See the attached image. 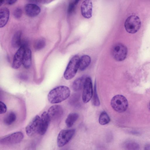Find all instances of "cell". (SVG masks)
Instances as JSON below:
<instances>
[{
  "label": "cell",
  "mask_w": 150,
  "mask_h": 150,
  "mask_svg": "<svg viewBox=\"0 0 150 150\" xmlns=\"http://www.w3.org/2000/svg\"><path fill=\"white\" fill-rule=\"evenodd\" d=\"M70 91L68 87L60 86L51 90L47 95L49 101L52 104L61 103L67 99L70 96Z\"/></svg>",
  "instance_id": "obj_1"
},
{
  "label": "cell",
  "mask_w": 150,
  "mask_h": 150,
  "mask_svg": "<svg viewBox=\"0 0 150 150\" xmlns=\"http://www.w3.org/2000/svg\"><path fill=\"white\" fill-rule=\"evenodd\" d=\"M79 59L78 56L75 55L70 59L64 74L66 79H71L75 76L79 69Z\"/></svg>",
  "instance_id": "obj_2"
},
{
  "label": "cell",
  "mask_w": 150,
  "mask_h": 150,
  "mask_svg": "<svg viewBox=\"0 0 150 150\" xmlns=\"http://www.w3.org/2000/svg\"><path fill=\"white\" fill-rule=\"evenodd\" d=\"M110 104L112 108L118 112H122L127 109L128 103L126 98L121 95H117L111 99Z\"/></svg>",
  "instance_id": "obj_3"
},
{
  "label": "cell",
  "mask_w": 150,
  "mask_h": 150,
  "mask_svg": "<svg viewBox=\"0 0 150 150\" xmlns=\"http://www.w3.org/2000/svg\"><path fill=\"white\" fill-rule=\"evenodd\" d=\"M127 53L126 46L120 43L115 44L111 49L112 57L115 60L118 61L124 60L126 58Z\"/></svg>",
  "instance_id": "obj_4"
},
{
  "label": "cell",
  "mask_w": 150,
  "mask_h": 150,
  "mask_svg": "<svg viewBox=\"0 0 150 150\" xmlns=\"http://www.w3.org/2000/svg\"><path fill=\"white\" fill-rule=\"evenodd\" d=\"M141 22L139 18L135 15L129 17L125 23V27L126 30L129 33H134L140 29Z\"/></svg>",
  "instance_id": "obj_5"
},
{
  "label": "cell",
  "mask_w": 150,
  "mask_h": 150,
  "mask_svg": "<svg viewBox=\"0 0 150 150\" xmlns=\"http://www.w3.org/2000/svg\"><path fill=\"white\" fill-rule=\"evenodd\" d=\"M75 129H66L61 130L57 138V144L59 147H62L66 145L74 136Z\"/></svg>",
  "instance_id": "obj_6"
},
{
  "label": "cell",
  "mask_w": 150,
  "mask_h": 150,
  "mask_svg": "<svg viewBox=\"0 0 150 150\" xmlns=\"http://www.w3.org/2000/svg\"><path fill=\"white\" fill-rule=\"evenodd\" d=\"M23 138V133L21 132H17L1 138L0 143L3 145L14 144L20 142Z\"/></svg>",
  "instance_id": "obj_7"
},
{
  "label": "cell",
  "mask_w": 150,
  "mask_h": 150,
  "mask_svg": "<svg viewBox=\"0 0 150 150\" xmlns=\"http://www.w3.org/2000/svg\"><path fill=\"white\" fill-rule=\"evenodd\" d=\"M41 123V118L38 115L35 116L25 127V132L28 136H32L38 133Z\"/></svg>",
  "instance_id": "obj_8"
},
{
  "label": "cell",
  "mask_w": 150,
  "mask_h": 150,
  "mask_svg": "<svg viewBox=\"0 0 150 150\" xmlns=\"http://www.w3.org/2000/svg\"><path fill=\"white\" fill-rule=\"evenodd\" d=\"M93 86L91 78L87 77L83 87L82 100L84 103L88 102L91 99L93 94Z\"/></svg>",
  "instance_id": "obj_9"
},
{
  "label": "cell",
  "mask_w": 150,
  "mask_h": 150,
  "mask_svg": "<svg viewBox=\"0 0 150 150\" xmlns=\"http://www.w3.org/2000/svg\"><path fill=\"white\" fill-rule=\"evenodd\" d=\"M27 44L25 43H22L21 46L15 53L13 59L12 64V67L17 69L20 67L21 64L25 50L27 46Z\"/></svg>",
  "instance_id": "obj_10"
},
{
  "label": "cell",
  "mask_w": 150,
  "mask_h": 150,
  "mask_svg": "<svg viewBox=\"0 0 150 150\" xmlns=\"http://www.w3.org/2000/svg\"><path fill=\"white\" fill-rule=\"evenodd\" d=\"M51 119L47 112H43L41 117V123L38 133L41 135L45 134L48 127L51 121Z\"/></svg>",
  "instance_id": "obj_11"
},
{
  "label": "cell",
  "mask_w": 150,
  "mask_h": 150,
  "mask_svg": "<svg viewBox=\"0 0 150 150\" xmlns=\"http://www.w3.org/2000/svg\"><path fill=\"white\" fill-rule=\"evenodd\" d=\"M63 112V108L61 105H54L49 108L47 112L51 120H55L60 117Z\"/></svg>",
  "instance_id": "obj_12"
},
{
  "label": "cell",
  "mask_w": 150,
  "mask_h": 150,
  "mask_svg": "<svg viewBox=\"0 0 150 150\" xmlns=\"http://www.w3.org/2000/svg\"><path fill=\"white\" fill-rule=\"evenodd\" d=\"M81 13L84 17L89 18L92 16V5L90 0L84 1L81 4Z\"/></svg>",
  "instance_id": "obj_13"
},
{
  "label": "cell",
  "mask_w": 150,
  "mask_h": 150,
  "mask_svg": "<svg viewBox=\"0 0 150 150\" xmlns=\"http://www.w3.org/2000/svg\"><path fill=\"white\" fill-rule=\"evenodd\" d=\"M25 10L26 14L29 16L34 17L38 15L41 11L40 8L35 4L29 3L25 6Z\"/></svg>",
  "instance_id": "obj_14"
},
{
  "label": "cell",
  "mask_w": 150,
  "mask_h": 150,
  "mask_svg": "<svg viewBox=\"0 0 150 150\" xmlns=\"http://www.w3.org/2000/svg\"><path fill=\"white\" fill-rule=\"evenodd\" d=\"M32 64V52L30 49L26 47L25 50L22 61L23 67L28 69L30 68Z\"/></svg>",
  "instance_id": "obj_15"
},
{
  "label": "cell",
  "mask_w": 150,
  "mask_h": 150,
  "mask_svg": "<svg viewBox=\"0 0 150 150\" xmlns=\"http://www.w3.org/2000/svg\"><path fill=\"white\" fill-rule=\"evenodd\" d=\"M9 9L6 7L1 8L0 9V28L4 27L7 23L9 16Z\"/></svg>",
  "instance_id": "obj_16"
},
{
  "label": "cell",
  "mask_w": 150,
  "mask_h": 150,
  "mask_svg": "<svg viewBox=\"0 0 150 150\" xmlns=\"http://www.w3.org/2000/svg\"><path fill=\"white\" fill-rule=\"evenodd\" d=\"M91 62L90 57L87 55H83L79 59V69L81 71L85 70L90 65Z\"/></svg>",
  "instance_id": "obj_17"
},
{
  "label": "cell",
  "mask_w": 150,
  "mask_h": 150,
  "mask_svg": "<svg viewBox=\"0 0 150 150\" xmlns=\"http://www.w3.org/2000/svg\"><path fill=\"white\" fill-rule=\"evenodd\" d=\"M86 77L82 76L76 79L72 85L73 90L75 91H77L83 87Z\"/></svg>",
  "instance_id": "obj_18"
},
{
  "label": "cell",
  "mask_w": 150,
  "mask_h": 150,
  "mask_svg": "<svg viewBox=\"0 0 150 150\" xmlns=\"http://www.w3.org/2000/svg\"><path fill=\"white\" fill-rule=\"evenodd\" d=\"M22 33L20 31H18L15 33L12 37L11 44L15 48L20 47L22 44Z\"/></svg>",
  "instance_id": "obj_19"
},
{
  "label": "cell",
  "mask_w": 150,
  "mask_h": 150,
  "mask_svg": "<svg viewBox=\"0 0 150 150\" xmlns=\"http://www.w3.org/2000/svg\"><path fill=\"white\" fill-rule=\"evenodd\" d=\"M16 117L15 113L13 111H10L4 117L3 120L4 122L7 125H10L15 121Z\"/></svg>",
  "instance_id": "obj_20"
},
{
  "label": "cell",
  "mask_w": 150,
  "mask_h": 150,
  "mask_svg": "<svg viewBox=\"0 0 150 150\" xmlns=\"http://www.w3.org/2000/svg\"><path fill=\"white\" fill-rule=\"evenodd\" d=\"M79 117V115L77 113L73 112L70 113L65 120L67 126L68 127H72L78 119Z\"/></svg>",
  "instance_id": "obj_21"
},
{
  "label": "cell",
  "mask_w": 150,
  "mask_h": 150,
  "mask_svg": "<svg viewBox=\"0 0 150 150\" xmlns=\"http://www.w3.org/2000/svg\"><path fill=\"white\" fill-rule=\"evenodd\" d=\"M99 122L102 125L108 124L110 121V118L108 114L105 111L102 112L99 118Z\"/></svg>",
  "instance_id": "obj_22"
},
{
  "label": "cell",
  "mask_w": 150,
  "mask_h": 150,
  "mask_svg": "<svg viewBox=\"0 0 150 150\" xmlns=\"http://www.w3.org/2000/svg\"><path fill=\"white\" fill-rule=\"evenodd\" d=\"M125 148L126 150H139V144L133 141H128L124 144Z\"/></svg>",
  "instance_id": "obj_23"
},
{
  "label": "cell",
  "mask_w": 150,
  "mask_h": 150,
  "mask_svg": "<svg viewBox=\"0 0 150 150\" xmlns=\"http://www.w3.org/2000/svg\"><path fill=\"white\" fill-rule=\"evenodd\" d=\"M46 45V41L43 38H40L36 40L34 44V47L35 50H38L43 48Z\"/></svg>",
  "instance_id": "obj_24"
},
{
  "label": "cell",
  "mask_w": 150,
  "mask_h": 150,
  "mask_svg": "<svg viewBox=\"0 0 150 150\" xmlns=\"http://www.w3.org/2000/svg\"><path fill=\"white\" fill-rule=\"evenodd\" d=\"M93 104L96 106H99L100 105V101L97 93L96 83L95 82L94 86V93L92 100Z\"/></svg>",
  "instance_id": "obj_25"
},
{
  "label": "cell",
  "mask_w": 150,
  "mask_h": 150,
  "mask_svg": "<svg viewBox=\"0 0 150 150\" xmlns=\"http://www.w3.org/2000/svg\"><path fill=\"white\" fill-rule=\"evenodd\" d=\"M79 1L78 0H73L70 3L68 9V12L69 14H71L74 11Z\"/></svg>",
  "instance_id": "obj_26"
},
{
  "label": "cell",
  "mask_w": 150,
  "mask_h": 150,
  "mask_svg": "<svg viewBox=\"0 0 150 150\" xmlns=\"http://www.w3.org/2000/svg\"><path fill=\"white\" fill-rule=\"evenodd\" d=\"M22 10L19 7L16 8L13 12L14 16L16 18H19L21 16L22 14Z\"/></svg>",
  "instance_id": "obj_27"
},
{
  "label": "cell",
  "mask_w": 150,
  "mask_h": 150,
  "mask_svg": "<svg viewBox=\"0 0 150 150\" xmlns=\"http://www.w3.org/2000/svg\"><path fill=\"white\" fill-rule=\"evenodd\" d=\"M7 110V107L3 102H0V113L3 114L6 113Z\"/></svg>",
  "instance_id": "obj_28"
},
{
  "label": "cell",
  "mask_w": 150,
  "mask_h": 150,
  "mask_svg": "<svg viewBox=\"0 0 150 150\" xmlns=\"http://www.w3.org/2000/svg\"><path fill=\"white\" fill-rule=\"evenodd\" d=\"M17 1L16 0H8L6 1L7 4L9 5H11L15 3Z\"/></svg>",
  "instance_id": "obj_29"
},
{
  "label": "cell",
  "mask_w": 150,
  "mask_h": 150,
  "mask_svg": "<svg viewBox=\"0 0 150 150\" xmlns=\"http://www.w3.org/2000/svg\"><path fill=\"white\" fill-rule=\"evenodd\" d=\"M36 1L37 2H38L39 3H49L51 1L50 0H41V1Z\"/></svg>",
  "instance_id": "obj_30"
},
{
  "label": "cell",
  "mask_w": 150,
  "mask_h": 150,
  "mask_svg": "<svg viewBox=\"0 0 150 150\" xmlns=\"http://www.w3.org/2000/svg\"><path fill=\"white\" fill-rule=\"evenodd\" d=\"M144 150H150V144H147L145 146Z\"/></svg>",
  "instance_id": "obj_31"
},
{
  "label": "cell",
  "mask_w": 150,
  "mask_h": 150,
  "mask_svg": "<svg viewBox=\"0 0 150 150\" xmlns=\"http://www.w3.org/2000/svg\"><path fill=\"white\" fill-rule=\"evenodd\" d=\"M5 1L4 0H1L0 1V5H1L3 3H4Z\"/></svg>",
  "instance_id": "obj_32"
},
{
  "label": "cell",
  "mask_w": 150,
  "mask_h": 150,
  "mask_svg": "<svg viewBox=\"0 0 150 150\" xmlns=\"http://www.w3.org/2000/svg\"><path fill=\"white\" fill-rule=\"evenodd\" d=\"M149 110H150V102L149 105Z\"/></svg>",
  "instance_id": "obj_33"
}]
</instances>
